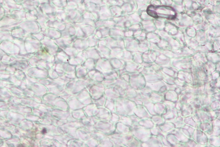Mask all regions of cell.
Here are the masks:
<instances>
[{
    "label": "cell",
    "mask_w": 220,
    "mask_h": 147,
    "mask_svg": "<svg viewBox=\"0 0 220 147\" xmlns=\"http://www.w3.org/2000/svg\"><path fill=\"white\" fill-rule=\"evenodd\" d=\"M42 133H46V130L45 129H44L43 131H42Z\"/></svg>",
    "instance_id": "2"
},
{
    "label": "cell",
    "mask_w": 220,
    "mask_h": 147,
    "mask_svg": "<svg viewBox=\"0 0 220 147\" xmlns=\"http://www.w3.org/2000/svg\"><path fill=\"white\" fill-rule=\"evenodd\" d=\"M147 13L154 18L174 19L176 16V12L172 7L167 6L151 5L147 9Z\"/></svg>",
    "instance_id": "1"
}]
</instances>
